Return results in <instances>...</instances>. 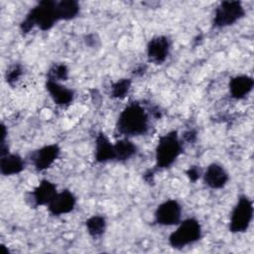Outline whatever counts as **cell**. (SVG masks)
I'll return each instance as SVG.
<instances>
[{
    "label": "cell",
    "instance_id": "cell-1",
    "mask_svg": "<svg viewBox=\"0 0 254 254\" xmlns=\"http://www.w3.org/2000/svg\"><path fill=\"white\" fill-rule=\"evenodd\" d=\"M149 129V115L139 103L128 104L119 114L116 130L126 138L140 136Z\"/></svg>",
    "mask_w": 254,
    "mask_h": 254
},
{
    "label": "cell",
    "instance_id": "cell-2",
    "mask_svg": "<svg viewBox=\"0 0 254 254\" xmlns=\"http://www.w3.org/2000/svg\"><path fill=\"white\" fill-rule=\"evenodd\" d=\"M57 2L54 1H41L35 7H33L26 18L20 25L22 33H29L34 27H38L42 31H48L54 27V25L60 21L57 9Z\"/></svg>",
    "mask_w": 254,
    "mask_h": 254
},
{
    "label": "cell",
    "instance_id": "cell-3",
    "mask_svg": "<svg viewBox=\"0 0 254 254\" xmlns=\"http://www.w3.org/2000/svg\"><path fill=\"white\" fill-rule=\"evenodd\" d=\"M183 152L182 142L177 131H171L160 137L156 152V167L159 169L170 168Z\"/></svg>",
    "mask_w": 254,
    "mask_h": 254
},
{
    "label": "cell",
    "instance_id": "cell-4",
    "mask_svg": "<svg viewBox=\"0 0 254 254\" xmlns=\"http://www.w3.org/2000/svg\"><path fill=\"white\" fill-rule=\"evenodd\" d=\"M200 237V223L197 219L190 217L179 222L177 229L169 236V244L175 249H181L198 241Z\"/></svg>",
    "mask_w": 254,
    "mask_h": 254
},
{
    "label": "cell",
    "instance_id": "cell-5",
    "mask_svg": "<svg viewBox=\"0 0 254 254\" xmlns=\"http://www.w3.org/2000/svg\"><path fill=\"white\" fill-rule=\"evenodd\" d=\"M253 218V202L246 195L239 196L234 205L229 221V231L241 233L246 231Z\"/></svg>",
    "mask_w": 254,
    "mask_h": 254
},
{
    "label": "cell",
    "instance_id": "cell-6",
    "mask_svg": "<svg viewBox=\"0 0 254 254\" xmlns=\"http://www.w3.org/2000/svg\"><path fill=\"white\" fill-rule=\"evenodd\" d=\"M245 15L244 7L239 1H223L214 11L212 24L214 28H225L235 24Z\"/></svg>",
    "mask_w": 254,
    "mask_h": 254
},
{
    "label": "cell",
    "instance_id": "cell-7",
    "mask_svg": "<svg viewBox=\"0 0 254 254\" xmlns=\"http://www.w3.org/2000/svg\"><path fill=\"white\" fill-rule=\"evenodd\" d=\"M182 217V205L176 199H168L158 205L155 211V220L164 226L178 225Z\"/></svg>",
    "mask_w": 254,
    "mask_h": 254
},
{
    "label": "cell",
    "instance_id": "cell-8",
    "mask_svg": "<svg viewBox=\"0 0 254 254\" xmlns=\"http://www.w3.org/2000/svg\"><path fill=\"white\" fill-rule=\"evenodd\" d=\"M171 50V42L166 36H156L152 38L147 45L148 60L156 64H163Z\"/></svg>",
    "mask_w": 254,
    "mask_h": 254
},
{
    "label": "cell",
    "instance_id": "cell-9",
    "mask_svg": "<svg viewBox=\"0 0 254 254\" xmlns=\"http://www.w3.org/2000/svg\"><path fill=\"white\" fill-rule=\"evenodd\" d=\"M61 154V149L57 144L46 145L37 150L33 155V165L39 172L51 168Z\"/></svg>",
    "mask_w": 254,
    "mask_h": 254
},
{
    "label": "cell",
    "instance_id": "cell-10",
    "mask_svg": "<svg viewBox=\"0 0 254 254\" xmlns=\"http://www.w3.org/2000/svg\"><path fill=\"white\" fill-rule=\"evenodd\" d=\"M76 203L75 195L68 190L58 191L52 201L48 204V209L51 214L59 216L70 212Z\"/></svg>",
    "mask_w": 254,
    "mask_h": 254
},
{
    "label": "cell",
    "instance_id": "cell-11",
    "mask_svg": "<svg viewBox=\"0 0 254 254\" xmlns=\"http://www.w3.org/2000/svg\"><path fill=\"white\" fill-rule=\"evenodd\" d=\"M203 183L210 189H222L228 182L229 177L225 169L216 163L207 166L205 172L202 174Z\"/></svg>",
    "mask_w": 254,
    "mask_h": 254
},
{
    "label": "cell",
    "instance_id": "cell-12",
    "mask_svg": "<svg viewBox=\"0 0 254 254\" xmlns=\"http://www.w3.org/2000/svg\"><path fill=\"white\" fill-rule=\"evenodd\" d=\"M57 193V186L49 180H43L34 189V190L31 193V196L35 206H42L48 205Z\"/></svg>",
    "mask_w": 254,
    "mask_h": 254
},
{
    "label": "cell",
    "instance_id": "cell-13",
    "mask_svg": "<svg viewBox=\"0 0 254 254\" xmlns=\"http://www.w3.org/2000/svg\"><path fill=\"white\" fill-rule=\"evenodd\" d=\"M46 88L53 101L58 105L64 106L69 104L73 100V90L59 81L47 79Z\"/></svg>",
    "mask_w": 254,
    "mask_h": 254
},
{
    "label": "cell",
    "instance_id": "cell-14",
    "mask_svg": "<svg viewBox=\"0 0 254 254\" xmlns=\"http://www.w3.org/2000/svg\"><path fill=\"white\" fill-rule=\"evenodd\" d=\"M254 80L251 76L240 74L232 77L229 81L230 95L235 99L244 98L252 90Z\"/></svg>",
    "mask_w": 254,
    "mask_h": 254
},
{
    "label": "cell",
    "instance_id": "cell-15",
    "mask_svg": "<svg viewBox=\"0 0 254 254\" xmlns=\"http://www.w3.org/2000/svg\"><path fill=\"white\" fill-rule=\"evenodd\" d=\"M94 158L98 163H106L114 160V146L102 132L95 138Z\"/></svg>",
    "mask_w": 254,
    "mask_h": 254
},
{
    "label": "cell",
    "instance_id": "cell-16",
    "mask_svg": "<svg viewBox=\"0 0 254 254\" xmlns=\"http://www.w3.org/2000/svg\"><path fill=\"white\" fill-rule=\"evenodd\" d=\"M25 168L23 159L17 154H6L1 156L0 172L4 176H13L20 174Z\"/></svg>",
    "mask_w": 254,
    "mask_h": 254
},
{
    "label": "cell",
    "instance_id": "cell-17",
    "mask_svg": "<svg viewBox=\"0 0 254 254\" xmlns=\"http://www.w3.org/2000/svg\"><path fill=\"white\" fill-rule=\"evenodd\" d=\"M113 146L114 160L119 162H123L132 158L137 152L136 145L126 137L118 140L115 144H113Z\"/></svg>",
    "mask_w": 254,
    "mask_h": 254
},
{
    "label": "cell",
    "instance_id": "cell-18",
    "mask_svg": "<svg viewBox=\"0 0 254 254\" xmlns=\"http://www.w3.org/2000/svg\"><path fill=\"white\" fill-rule=\"evenodd\" d=\"M59 20L68 21L75 18L79 13V4L74 0H63L56 5Z\"/></svg>",
    "mask_w": 254,
    "mask_h": 254
},
{
    "label": "cell",
    "instance_id": "cell-19",
    "mask_svg": "<svg viewBox=\"0 0 254 254\" xmlns=\"http://www.w3.org/2000/svg\"><path fill=\"white\" fill-rule=\"evenodd\" d=\"M85 226L88 234L92 237H100L106 229V220L104 216L96 214L92 215L85 221Z\"/></svg>",
    "mask_w": 254,
    "mask_h": 254
},
{
    "label": "cell",
    "instance_id": "cell-20",
    "mask_svg": "<svg viewBox=\"0 0 254 254\" xmlns=\"http://www.w3.org/2000/svg\"><path fill=\"white\" fill-rule=\"evenodd\" d=\"M131 88V80L129 78H121L111 85V96L116 99H123L129 93Z\"/></svg>",
    "mask_w": 254,
    "mask_h": 254
},
{
    "label": "cell",
    "instance_id": "cell-21",
    "mask_svg": "<svg viewBox=\"0 0 254 254\" xmlns=\"http://www.w3.org/2000/svg\"><path fill=\"white\" fill-rule=\"evenodd\" d=\"M68 76V68L64 64H55L48 71L47 79L54 81H64L66 80Z\"/></svg>",
    "mask_w": 254,
    "mask_h": 254
},
{
    "label": "cell",
    "instance_id": "cell-22",
    "mask_svg": "<svg viewBox=\"0 0 254 254\" xmlns=\"http://www.w3.org/2000/svg\"><path fill=\"white\" fill-rule=\"evenodd\" d=\"M22 73H23L22 66L19 65V64H15L7 70V72H6V81L9 84H13L14 82H16L21 77Z\"/></svg>",
    "mask_w": 254,
    "mask_h": 254
},
{
    "label": "cell",
    "instance_id": "cell-23",
    "mask_svg": "<svg viewBox=\"0 0 254 254\" xmlns=\"http://www.w3.org/2000/svg\"><path fill=\"white\" fill-rule=\"evenodd\" d=\"M186 174H187L188 178L190 179V181H191V182H196L199 179V177H200V171L195 166L190 167L188 169V171L186 172Z\"/></svg>",
    "mask_w": 254,
    "mask_h": 254
},
{
    "label": "cell",
    "instance_id": "cell-24",
    "mask_svg": "<svg viewBox=\"0 0 254 254\" xmlns=\"http://www.w3.org/2000/svg\"><path fill=\"white\" fill-rule=\"evenodd\" d=\"M184 137H185V139H186L187 141H189V142L193 141L194 138H195V132H193L192 130H190V131H188V132L185 133Z\"/></svg>",
    "mask_w": 254,
    "mask_h": 254
}]
</instances>
